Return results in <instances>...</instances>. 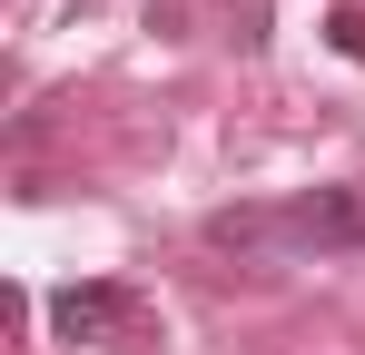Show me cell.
Returning a JSON list of instances; mask_svg holds the SVG:
<instances>
[{
	"mask_svg": "<svg viewBox=\"0 0 365 355\" xmlns=\"http://www.w3.org/2000/svg\"><path fill=\"white\" fill-rule=\"evenodd\" d=\"M207 247L217 257H336V247H365V187H306L287 207H217Z\"/></svg>",
	"mask_w": 365,
	"mask_h": 355,
	"instance_id": "6da1fadb",
	"label": "cell"
},
{
	"mask_svg": "<svg viewBox=\"0 0 365 355\" xmlns=\"http://www.w3.org/2000/svg\"><path fill=\"white\" fill-rule=\"evenodd\" d=\"M50 336H60V346L148 355L158 316H148V296H138V287H109V277H89V287H60V296H50Z\"/></svg>",
	"mask_w": 365,
	"mask_h": 355,
	"instance_id": "7a4b0ae2",
	"label": "cell"
},
{
	"mask_svg": "<svg viewBox=\"0 0 365 355\" xmlns=\"http://www.w3.org/2000/svg\"><path fill=\"white\" fill-rule=\"evenodd\" d=\"M326 40H336L346 59H365V10H326Z\"/></svg>",
	"mask_w": 365,
	"mask_h": 355,
	"instance_id": "3957f363",
	"label": "cell"
}]
</instances>
